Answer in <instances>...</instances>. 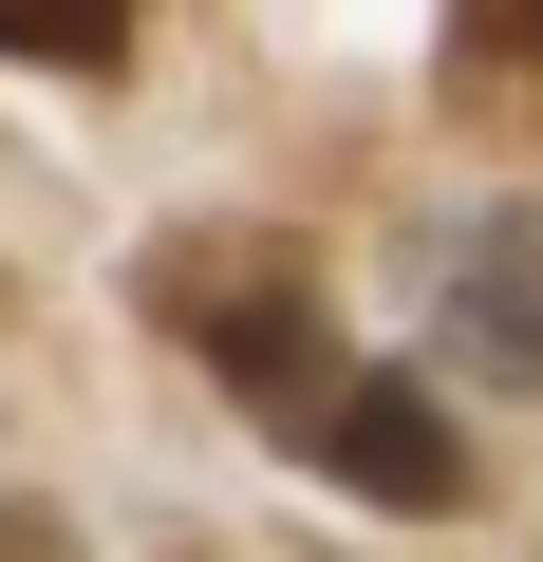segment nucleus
I'll return each mask as SVG.
<instances>
[{"instance_id":"39448f33","label":"nucleus","mask_w":543,"mask_h":562,"mask_svg":"<svg viewBox=\"0 0 543 562\" xmlns=\"http://www.w3.org/2000/svg\"><path fill=\"white\" fill-rule=\"evenodd\" d=\"M468 38L487 57H543V0H468Z\"/></svg>"},{"instance_id":"423d86ee","label":"nucleus","mask_w":543,"mask_h":562,"mask_svg":"<svg viewBox=\"0 0 543 562\" xmlns=\"http://www.w3.org/2000/svg\"><path fill=\"white\" fill-rule=\"evenodd\" d=\"M0 562H76V543H57V525H38V506H0Z\"/></svg>"},{"instance_id":"20e7f679","label":"nucleus","mask_w":543,"mask_h":562,"mask_svg":"<svg viewBox=\"0 0 543 562\" xmlns=\"http://www.w3.org/2000/svg\"><path fill=\"white\" fill-rule=\"evenodd\" d=\"M0 57H38V76H113V57H132V0H0Z\"/></svg>"},{"instance_id":"f03ea898","label":"nucleus","mask_w":543,"mask_h":562,"mask_svg":"<svg viewBox=\"0 0 543 562\" xmlns=\"http://www.w3.org/2000/svg\"><path fill=\"white\" fill-rule=\"evenodd\" d=\"M301 469H338L357 506H468V431L412 394V375H338L301 413Z\"/></svg>"},{"instance_id":"7ed1b4c3","label":"nucleus","mask_w":543,"mask_h":562,"mask_svg":"<svg viewBox=\"0 0 543 562\" xmlns=\"http://www.w3.org/2000/svg\"><path fill=\"white\" fill-rule=\"evenodd\" d=\"M450 338H468V375L543 394V225H487V244L450 262Z\"/></svg>"},{"instance_id":"f257e3e1","label":"nucleus","mask_w":543,"mask_h":562,"mask_svg":"<svg viewBox=\"0 0 543 562\" xmlns=\"http://www.w3.org/2000/svg\"><path fill=\"white\" fill-rule=\"evenodd\" d=\"M150 319L301 450V413L338 394V319H319V262L301 244H244V225H188V244H150Z\"/></svg>"}]
</instances>
